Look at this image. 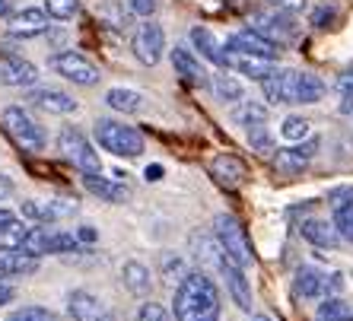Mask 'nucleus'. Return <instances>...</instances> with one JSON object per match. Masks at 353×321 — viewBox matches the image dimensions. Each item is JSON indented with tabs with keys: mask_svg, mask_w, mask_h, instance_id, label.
<instances>
[{
	"mask_svg": "<svg viewBox=\"0 0 353 321\" xmlns=\"http://www.w3.org/2000/svg\"><path fill=\"white\" fill-rule=\"evenodd\" d=\"M271 3L280 10H290V13H299V10L305 7V0H271Z\"/></svg>",
	"mask_w": 353,
	"mask_h": 321,
	"instance_id": "obj_41",
	"label": "nucleus"
},
{
	"mask_svg": "<svg viewBox=\"0 0 353 321\" xmlns=\"http://www.w3.org/2000/svg\"><path fill=\"white\" fill-rule=\"evenodd\" d=\"M58 153L67 163L80 169V172H102V159L92 149V143L86 141V134L77 131V127H64L58 134Z\"/></svg>",
	"mask_w": 353,
	"mask_h": 321,
	"instance_id": "obj_5",
	"label": "nucleus"
},
{
	"mask_svg": "<svg viewBox=\"0 0 353 321\" xmlns=\"http://www.w3.org/2000/svg\"><path fill=\"white\" fill-rule=\"evenodd\" d=\"M10 191H13V181H10L7 175H0V200L10 198Z\"/></svg>",
	"mask_w": 353,
	"mask_h": 321,
	"instance_id": "obj_44",
	"label": "nucleus"
},
{
	"mask_svg": "<svg viewBox=\"0 0 353 321\" xmlns=\"http://www.w3.org/2000/svg\"><path fill=\"white\" fill-rule=\"evenodd\" d=\"M83 188L96 194V198L108 200V204H124V200L131 198V191L124 188L121 181L115 178H102V172H83Z\"/></svg>",
	"mask_w": 353,
	"mask_h": 321,
	"instance_id": "obj_18",
	"label": "nucleus"
},
{
	"mask_svg": "<svg viewBox=\"0 0 353 321\" xmlns=\"http://www.w3.org/2000/svg\"><path fill=\"white\" fill-rule=\"evenodd\" d=\"M325 96V83L315 74H305L299 70V80H296V105H315Z\"/></svg>",
	"mask_w": 353,
	"mask_h": 321,
	"instance_id": "obj_28",
	"label": "nucleus"
},
{
	"mask_svg": "<svg viewBox=\"0 0 353 321\" xmlns=\"http://www.w3.org/2000/svg\"><path fill=\"white\" fill-rule=\"evenodd\" d=\"M67 312H70L74 321H112V315L105 312V305L99 302L92 293H86V289H74V293H70Z\"/></svg>",
	"mask_w": 353,
	"mask_h": 321,
	"instance_id": "obj_14",
	"label": "nucleus"
},
{
	"mask_svg": "<svg viewBox=\"0 0 353 321\" xmlns=\"http://www.w3.org/2000/svg\"><path fill=\"white\" fill-rule=\"evenodd\" d=\"M232 118H236V124H242V127H255V124H268L271 108L264 105V102H239Z\"/></svg>",
	"mask_w": 353,
	"mask_h": 321,
	"instance_id": "obj_29",
	"label": "nucleus"
},
{
	"mask_svg": "<svg viewBox=\"0 0 353 321\" xmlns=\"http://www.w3.org/2000/svg\"><path fill=\"white\" fill-rule=\"evenodd\" d=\"M347 315H350V305L344 302V299H325V302L319 305V312H315V321H344Z\"/></svg>",
	"mask_w": 353,
	"mask_h": 321,
	"instance_id": "obj_34",
	"label": "nucleus"
},
{
	"mask_svg": "<svg viewBox=\"0 0 353 321\" xmlns=\"http://www.w3.org/2000/svg\"><path fill=\"white\" fill-rule=\"evenodd\" d=\"M245 131H248V143H252V149H258V153H264V156H271L274 153L271 127H268V124H255V127H245Z\"/></svg>",
	"mask_w": 353,
	"mask_h": 321,
	"instance_id": "obj_35",
	"label": "nucleus"
},
{
	"mask_svg": "<svg viewBox=\"0 0 353 321\" xmlns=\"http://www.w3.org/2000/svg\"><path fill=\"white\" fill-rule=\"evenodd\" d=\"M296 80H299V70L274 67V74H268L261 80L264 99L271 105H296Z\"/></svg>",
	"mask_w": 353,
	"mask_h": 321,
	"instance_id": "obj_10",
	"label": "nucleus"
},
{
	"mask_svg": "<svg viewBox=\"0 0 353 321\" xmlns=\"http://www.w3.org/2000/svg\"><path fill=\"white\" fill-rule=\"evenodd\" d=\"M105 105L121 112V115H137L140 108H143V96H140L137 90H121V86H115V90L105 92Z\"/></svg>",
	"mask_w": 353,
	"mask_h": 321,
	"instance_id": "obj_27",
	"label": "nucleus"
},
{
	"mask_svg": "<svg viewBox=\"0 0 353 321\" xmlns=\"http://www.w3.org/2000/svg\"><path fill=\"white\" fill-rule=\"evenodd\" d=\"M29 102H35L41 112H51V115H74L77 112V99L61 90H32Z\"/></svg>",
	"mask_w": 353,
	"mask_h": 321,
	"instance_id": "obj_21",
	"label": "nucleus"
},
{
	"mask_svg": "<svg viewBox=\"0 0 353 321\" xmlns=\"http://www.w3.org/2000/svg\"><path fill=\"white\" fill-rule=\"evenodd\" d=\"M334 229L341 236V242H353V198L344 200V204L334 207Z\"/></svg>",
	"mask_w": 353,
	"mask_h": 321,
	"instance_id": "obj_32",
	"label": "nucleus"
},
{
	"mask_svg": "<svg viewBox=\"0 0 353 321\" xmlns=\"http://www.w3.org/2000/svg\"><path fill=\"white\" fill-rule=\"evenodd\" d=\"M214 92H216V99L220 102H242V96H245V86L236 80V76H226V74H220V76H214Z\"/></svg>",
	"mask_w": 353,
	"mask_h": 321,
	"instance_id": "obj_30",
	"label": "nucleus"
},
{
	"mask_svg": "<svg viewBox=\"0 0 353 321\" xmlns=\"http://www.w3.org/2000/svg\"><path fill=\"white\" fill-rule=\"evenodd\" d=\"M226 48L242 51V54H255V58H271V61H277V54H280L277 41L264 39L255 29H239V32H232L230 39H226Z\"/></svg>",
	"mask_w": 353,
	"mask_h": 321,
	"instance_id": "obj_12",
	"label": "nucleus"
},
{
	"mask_svg": "<svg viewBox=\"0 0 353 321\" xmlns=\"http://www.w3.org/2000/svg\"><path fill=\"white\" fill-rule=\"evenodd\" d=\"M216 267H220V273L226 277L232 302H236L242 312H252V287H248V280H245V267H239L223 248L216 251Z\"/></svg>",
	"mask_w": 353,
	"mask_h": 321,
	"instance_id": "obj_11",
	"label": "nucleus"
},
{
	"mask_svg": "<svg viewBox=\"0 0 353 321\" xmlns=\"http://www.w3.org/2000/svg\"><path fill=\"white\" fill-rule=\"evenodd\" d=\"M17 220V216L10 214V210H0V229H3V226H7V222H13Z\"/></svg>",
	"mask_w": 353,
	"mask_h": 321,
	"instance_id": "obj_47",
	"label": "nucleus"
},
{
	"mask_svg": "<svg viewBox=\"0 0 353 321\" xmlns=\"http://www.w3.org/2000/svg\"><path fill=\"white\" fill-rule=\"evenodd\" d=\"M226 51H230V48H226ZM226 67H232L236 74L252 76V80L261 83L268 74H274L277 61H271V58H255V54H242V51H230V64H226Z\"/></svg>",
	"mask_w": 353,
	"mask_h": 321,
	"instance_id": "obj_19",
	"label": "nucleus"
},
{
	"mask_svg": "<svg viewBox=\"0 0 353 321\" xmlns=\"http://www.w3.org/2000/svg\"><path fill=\"white\" fill-rule=\"evenodd\" d=\"M344 321H353V315H347V318H344Z\"/></svg>",
	"mask_w": 353,
	"mask_h": 321,
	"instance_id": "obj_51",
	"label": "nucleus"
},
{
	"mask_svg": "<svg viewBox=\"0 0 353 321\" xmlns=\"http://www.w3.org/2000/svg\"><path fill=\"white\" fill-rule=\"evenodd\" d=\"M191 45H194L201 54H204L210 64H216V67H226L230 64V51L223 48L220 41H216V35L207 29V25H194L191 29Z\"/></svg>",
	"mask_w": 353,
	"mask_h": 321,
	"instance_id": "obj_20",
	"label": "nucleus"
},
{
	"mask_svg": "<svg viewBox=\"0 0 353 321\" xmlns=\"http://www.w3.org/2000/svg\"><path fill=\"white\" fill-rule=\"evenodd\" d=\"M0 17H10V0H0Z\"/></svg>",
	"mask_w": 353,
	"mask_h": 321,
	"instance_id": "obj_48",
	"label": "nucleus"
},
{
	"mask_svg": "<svg viewBox=\"0 0 353 321\" xmlns=\"http://www.w3.org/2000/svg\"><path fill=\"white\" fill-rule=\"evenodd\" d=\"M337 86H341V92H344V96H350V92H353V70H347V74L341 76V83H337Z\"/></svg>",
	"mask_w": 353,
	"mask_h": 321,
	"instance_id": "obj_43",
	"label": "nucleus"
},
{
	"mask_svg": "<svg viewBox=\"0 0 353 321\" xmlns=\"http://www.w3.org/2000/svg\"><path fill=\"white\" fill-rule=\"evenodd\" d=\"M134 321H169V312H165V305H159V302H143L137 309V318Z\"/></svg>",
	"mask_w": 353,
	"mask_h": 321,
	"instance_id": "obj_38",
	"label": "nucleus"
},
{
	"mask_svg": "<svg viewBox=\"0 0 353 321\" xmlns=\"http://www.w3.org/2000/svg\"><path fill=\"white\" fill-rule=\"evenodd\" d=\"M77 239H80V245H92V242L99 239V232L92 229V226H80V229H77Z\"/></svg>",
	"mask_w": 353,
	"mask_h": 321,
	"instance_id": "obj_40",
	"label": "nucleus"
},
{
	"mask_svg": "<svg viewBox=\"0 0 353 321\" xmlns=\"http://www.w3.org/2000/svg\"><path fill=\"white\" fill-rule=\"evenodd\" d=\"M3 287H7V283H3V273H0V289H3Z\"/></svg>",
	"mask_w": 353,
	"mask_h": 321,
	"instance_id": "obj_50",
	"label": "nucleus"
},
{
	"mask_svg": "<svg viewBox=\"0 0 353 321\" xmlns=\"http://www.w3.org/2000/svg\"><path fill=\"white\" fill-rule=\"evenodd\" d=\"M214 236H216V242H220V248L239 264V267H248V264L255 261L252 245H248V236H245V229H242V222H239L236 216H230V214L216 216L214 220Z\"/></svg>",
	"mask_w": 353,
	"mask_h": 321,
	"instance_id": "obj_3",
	"label": "nucleus"
},
{
	"mask_svg": "<svg viewBox=\"0 0 353 321\" xmlns=\"http://www.w3.org/2000/svg\"><path fill=\"white\" fill-rule=\"evenodd\" d=\"M319 147H321L319 137H305V141H299L296 147L274 149V169H277L280 175H299L305 165L315 159Z\"/></svg>",
	"mask_w": 353,
	"mask_h": 321,
	"instance_id": "obj_9",
	"label": "nucleus"
},
{
	"mask_svg": "<svg viewBox=\"0 0 353 321\" xmlns=\"http://www.w3.org/2000/svg\"><path fill=\"white\" fill-rule=\"evenodd\" d=\"M39 80V67L29 64L23 58H0V83L3 86H17V90H26V86H35Z\"/></svg>",
	"mask_w": 353,
	"mask_h": 321,
	"instance_id": "obj_15",
	"label": "nucleus"
},
{
	"mask_svg": "<svg viewBox=\"0 0 353 321\" xmlns=\"http://www.w3.org/2000/svg\"><path fill=\"white\" fill-rule=\"evenodd\" d=\"M252 321H271V318H264V315H258V318H252Z\"/></svg>",
	"mask_w": 353,
	"mask_h": 321,
	"instance_id": "obj_49",
	"label": "nucleus"
},
{
	"mask_svg": "<svg viewBox=\"0 0 353 321\" xmlns=\"http://www.w3.org/2000/svg\"><path fill=\"white\" fill-rule=\"evenodd\" d=\"M172 67L185 83H191V86H207L204 64H201V58H197L194 51L185 48V45H175L172 48Z\"/></svg>",
	"mask_w": 353,
	"mask_h": 321,
	"instance_id": "obj_16",
	"label": "nucleus"
},
{
	"mask_svg": "<svg viewBox=\"0 0 353 321\" xmlns=\"http://www.w3.org/2000/svg\"><path fill=\"white\" fill-rule=\"evenodd\" d=\"M96 141L102 149L115 153L121 159H134L143 153V137L137 127L124 121H112V118H99L96 121Z\"/></svg>",
	"mask_w": 353,
	"mask_h": 321,
	"instance_id": "obj_2",
	"label": "nucleus"
},
{
	"mask_svg": "<svg viewBox=\"0 0 353 321\" xmlns=\"http://www.w3.org/2000/svg\"><path fill=\"white\" fill-rule=\"evenodd\" d=\"M296 296L325 299L328 296V273H321L319 267H299L296 271Z\"/></svg>",
	"mask_w": 353,
	"mask_h": 321,
	"instance_id": "obj_22",
	"label": "nucleus"
},
{
	"mask_svg": "<svg viewBox=\"0 0 353 321\" xmlns=\"http://www.w3.org/2000/svg\"><path fill=\"white\" fill-rule=\"evenodd\" d=\"M309 131H312V124L305 121V118H299V115L283 118V124H280V137H283V141H290V143L305 141V137H309Z\"/></svg>",
	"mask_w": 353,
	"mask_h": 321,
	"instance_id": "obj_33",
	"label": "nucleus"
},
{
	"mask_svg": "<svg viewBox=\"0 0 353 321\" xmlns=\"http://www.w3.org/2000/svg\"><path fill=\"white\" fill-rule=\"evenodd\" d=\"M143 175H147V181H159L163 178V165H147V172Z\"/></svg>",
	"mask_w": 353,
	"mask_h": 321,
	"instance_id": "obj_45",
	"label": "nucleus"
},
{
	"mask_svg": "<svg viewBox=\"0 0 353 321\" xmlns=\"http://www.w3.org/2000/svg\"><path fill=\"white\" fill-rule=\"evenodd\" d=\"M7 32L13 39H35V35L48 32V13L39 7H26L19 13H10L7 17Z\"/></svg>",
	"mask_w": 353,
	"mask_h": 321,
	"instance_id": "obj_13",
	"label": "nucleus"
},
{
	"mask_svg": "<svg viewBox=\"0 0 353 321\" xmlns=\"http://www.w3.org/2000/svg\"><path fill=\"white\" fill-rule=\"evenodd\" d=\"M131 48H134V54H137L140 64L157 67L159 61H163V51H165V32H163V25L153 23V19H147V23H143L137 32H134Z\"/></svg>",
	"mask_w": 353,
	"mask_h": 321,
	"instance_id": "obj_8",
	"label": "nucleus"
},
{
	"mask_svg": "<svg viewBox=\"0 0 353 321\" xmlns=\"http://www.w3.org/2000/svg\"><path fill=\"white\" fill-rule=\"evenodd\" d=\"M48 64L54 74H61L64 80L77 83V86H96L99 83V67L92 61H86L83 54H77V51H61Z\"/></svg>",
	"mask_w": 353,
	"mask_h": 321,
	"instance_id": "obj_6",
	"label": "nucleus"
},
{
	"mask_svg": "<svg viewBox=\"0 0 353 321\" xmlns=\"http://www.w3.org/2000/svg\"><path fill=\"white\" fill-rule=\"evenodd\" d=\"M128 7H131V13H137V17H153L159 7V0H128Z\"/></svg>",
	"mask_w": 353,
	"mask_h": 321,
	"instance_id": "obj_39",
	"label": "nucleus"
},
{
	"mask_svg": "<svg viewBox=\"0 0 353 321\" xmlns=\"http://www.w3.org/2000/svg\"><path fill=\"white\" fill-rule=\"evenodd\" d=\"M10 299H13V287H3L0 289V305H10Z\"/></svg>",
	"mask_w": 353,
	"mask_h": 321,
	"instance_id": "obj_46",
	"label": "nucleus"
},
{
	"mask_svg": "<svg viewBox=\"0 0 353 321\" xmlns=\"http://www.w3.org/2000/svg\"><path fill=\"white\" fill-rule=\"evenodd\" d=\"M220 312H223V299L216 283L201 271L185 273L179 287H175V299H172L175 321H220Z\"/></svg>",
	"mask_w": 353,
	"mask_h": 321,
	"instance_id": "obj_1",
	"label": "nucleus"
},
{
	"mask_svg": "<svg viewBox=\"0 0 353 321\" xmlns=\"http://www.w3.org/2000/svg\"><path fill=\"white\" fill-rule=\"evenodd\" d=\"M26 236H29V226H23L19 220L7 222V226L0 229V251H17V248H23Z\"/></svg>",
	"mask_w": 353,
	"mask_h": 321,
	"instance_id": "obj_31",
	"label": "nucleus"
},
{
	"mask_svg": "<svg viewBox=\"0 0 353 321\" xmlns=\"http://www.w3.org/2000/svg\"><path fill=\"white\" fill-rule=\"evenodd\" d=\"M331 17H334V10H328V7H325V10H319V13H315V17H312V25H319V29H328V25H325V23H331Z\"/></svg>",
	"mask_w": 353,
	"mask_h": 321,
	"instance_id": "obj_42",
	"label": "nucleus"
},
{
	"mask_svg": "<svg viewBox=\"0 0 353 321\" xmlns=\"http://www.w3.org/2000/svg\"><path fill=\"white\" fill-rule=\"evenodd\" d=\"M210 175L220 181L223 188H239V185L245 181V165L239 163L232 153H223V156H216L214 163H210Z\"/></svg>",
	"mask_w": 353,
	"mask_h": 321,
	"instance_id": "obj_23",
	"label": "nucleus"
},
{
	"mask_svg": "<svg viewBox=\"0 0 353 321\" xmlns=\"http://www.w3.org/2000/svg\"><path fill=\"white\" fill-rule=\"evenodd\" d=\"M7 321H58V318H54V312L41 309V305H29V309H17V312H10Z\"/></svg>",
	"mask_w": 353,
	"mask_h": 321,
	"instance_id": "obj_37",
	"label": "nucleus"
},
{
	"mask_svg": "<svg viewBox=\"0 0 353 321\" xmlns=\"http://www.w3.org/2000/svg\"><path fill=\"white\" fill-rule=\"evenodd\" d=\"M45 13H48L51 19L67 23V19H74L77 13H80V0H45Z\"/></svg>",
	"mask_w": 353,
	"mask_h": 321,
	"instance_id": "obj_36",
	"label": "nucleus"
},
{
	"mask_svg": "<svg viewBox=\"0 0 353 321\" xmlns=\"http://www.w3.org/2000/svg\"><path fill=\"white\" fill-rule=\"evenodd\" d=\"M0 121H3L7 134L19 143V147L26 149V153H41V149H45V143H48L45 131H41L39 124H35L32 118H29V112H26V108H19V105L3 108Z\"/></svg>",
	"mask_w": 353,
	"mask_h": 321,
	"instance_id": "obj_4",
	"label": "nucleus"
},
{
	"mask_svg": "<svg viewBox=\"0 0 353 321\" xmlns=\"http://www.w3.org/2000/svg\"><path fill=\"white\" fill-rule=\"evenodd\" d=\"M74 214H77V204H70V200H48V204L45 200H26L23 204V216L35 222H54Z\"/></svg>",
	"mask_w": 353,
	"mask_h": 321,
	"instance_id": "obj_17",
	"label": "nucleus"
},
{
	"mask_svg": "<svg viewBox=\"0 0 353 321\" xmlns=\"http://www.w3.org/2000/svg\"><path fill=\"white\" fill-rule=\"evenodd\" d=\"M299 232H303L305 242H312V245H319V248H334L337 242H341L334 222H328V220H303L299 222Z\"/></svg>",
	"mask_w": 353,
	"mask_h": 321,
	"instance_id": "obj_25",
	"label": "nucleus"
},
{
	"mask_svg": "<svg viewBox=\"0 0 353 321\" xmlns=\"http://www.w3.org/2000/svg\"><path fill=\"white\" fill-rule=\"evenodd\" d=\"M39 271V258L17 248V251H0V273L3 277H29Z\"/></svg>",
	"mask_w": 353,
	"mask_h": 321,
	"instance_id": "obj_24",
	"label": "nucleus"
},
{
	"mask_svg": "<svg viewBox=\"0 0 353 321\" xmlns=\"http://www.w3.org/2000/svg\"><path fill=\"white\" fill-rule=\"evenodd\" d=\"M121 280H124V289L134 293V296H147L153 289V277H150V267L140 261H124L121 267Z\"/></svg>",
	"mask_w": 353,
	"mask_h": 321,
	"instance_id": "obj_26",
	"label": "nucleus"
},
{
	"mask_svg": "<svg viewBox=\"0 0 353 321\" xmlns=\"http://www.w3.org/2000/svg\"><path fill=\"white\" fill-rule=\"evenodd\" d=\"M252 29L255 32H261L264 39H271V41H277V45H287V41H293L296 39V19H293V13L290 10H271V13H255L252 17Z\"/></svg>",
	"mask_w": 353,
	"mask_h": 321,
	"instance_id": "obj_7",
	"label": "nucleus"
}]
</instances>
